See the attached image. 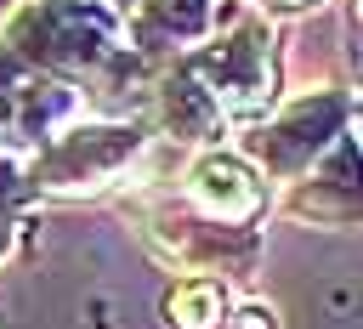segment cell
I'll list each match as a JSON object with an SVG mask.
<instances>
[{"label": "cell", "instance_id": "obj_9", "mask_svg": "<svg viewBox=\"0 0 363 329\" xmlns=\"http://www.w3.org/2000/svg\"><path fill=\"white\" fill-rule=\"evenodd\" d=\"M6 238H11V210H6V187H0V250H6Z\"/></svg>", "mask_w": 363, "mask_h": 329}, {"label": "cell", "instance_id": "obj_4", "mask_svg": "<svg viewBox=\"0 0 363 329\" xmlns=\"http://www.w3.org/2000/svg\"><path fill=\"white\" fill-rule=\"evenodd\" d=\"M187 199H193V210H204L210 221H250L255 210H261V182H255V170L244 164V159H233V153H204L193 170H187Z\"/></svg>", "mask_w": 363, "mask_h": 329}, {"label": "cell", "instance_id": "obj_11", "mask_svg": "<svg viewBox=\"0 0 363 329\" xmlns=\"http://www.w3.org/2000/svg\"><path fill=\"white\" fill-rule=\"evenodd\" d=\"M51 6H102V0H51Z\"/></svg>", "mask_w": 363, "mask_h": 329}, {"label": "cell", "instance_id": "obj_12", "mask_svg": "<svg viewBox=\"0 0 363 329\" xmlns=\"http://www.w3.org/2000/svg\"><path fill=\"white\" fill-rule=\"evenodd\" d=\"M113 6H142V0H113Z\"/></svg>", "mask_w": 363, "mask_h": 329}, {"label": "cell", "instance_id": "obj_2", "mask_svg": "<svg viewBox=\"0 0 363 329\" xmlns=\"http://www.w3.org/2000/svg\"><path fill=\"white\" fill-rule=\"evenodd\" d=\"M142 130L136 125H68L62 136H51V147L34 159L28 182L40 193H91L108 187L136 153H142Z\"/></svg>", "mask_w": 363, "mask_h": 329}, {"label": "cell", "instance_id": "obj_5", "mask_svg": "<svg viewBox=\"0 0 363 329\" xmlns=\"http://www.w3.org/2000/svg\"><path fill=\"white\" fill-rule=\"evenodd\" d=\"M210 28V0H142L136 6V34L147 51L159 45H193Z\"/></svg>", "mask_w": 363, "mask_h": 329}, {"label": "cell", "instance_id": "obj_7", "mask_svg": "<svg viewBox=\"0 0 363 329\" xmlns=\"http://www.w3.org/2000/svg\"><path fill=\"white\" fill-rule=\"evenodd\" d=\"M216 318H221V289L216 284L193 278V284L170 289V323L176 329H216Z\"/></svg>", "mask_w": 363, "mask_h": 329}, {"label": "cell", "instance_id": "obj_1", "mask_svg": "<svg viewBox=\"0 0 363 329\" xmlns=\"http://www.w3.org/2000/svg\"><path fill=\"white\" fill-rule=\"evenodd\" d=\"M11 51L23 62H45L57 74H102L119 62V23L108 6H28L11 23Z\"/></svg>", "mask_w": 363, "mask_h": 329}, {"label": "cell", "instance_id": "obj_10", "mask_svg": "<svg viewBox=\"0 0 363 329\" xmlns=\"http://www.w3.org/2000/svg\"><path fill=\"white\" fill-rule=\"evenodd\" d=\"M272 6H289V11H301V6H312V0H272Z\"/></svg>", "mask_w": 363, "mask_h": 329}, {"label": "cell", "instance_id": "obj_13", "mask_svg": "<svg viewBox=\"0 0 363 329\" xmlns=\"http://www.w3.org/2000/svg\"><path fill=\"white\" fill-rule=\"evenodd\" d=\"M0 11H6V0H0Z\"/></svg>", "mask_w": 363, "mask_h": 329}, {"label": "cell", "instance_id": "obj_3", "mask_svg": "<svg viewBox=\"0 0 363 329\" xmlns=\"http://www.w3.org/2000/svg\"><path fill=\"white\" fill-rule=\"evenodd\" d=\"M193 68L204 74V91H210L216 102H233V108L261 102L267 85H272V45H267V28L250 23V28H238V34L216 40V45H204V51L193 57Z\"/></svg>", "mask_w": 363, "mask_h": 329}, {"label": "cell", "instance_id": "obj_6", "mask_svg": "<svg viewBox=\"0 0 363 329\" xmlns=\"http://www.w3.org/2000/svg\"><path fill=\"white\" fill-rule=\"evenodd\" d=\"M159 108H164V125H170L176 136H193V142L216 136V125H221V102H216L204 85H193L187 74H170V79L159 85Z\"/></svg>", "mask_w": 363, "mask_h": 329}, {"label": "cell", "instance_id": "obj_8", "mask_svg": "<svg viewBox=\"0 0 363 329\" xmlns=\"http://www.w3.org/2000/svg\"><path fill=\"white\" fill-rule=\"evenodd\" d=\"M238 323L233 329H272V312H261V306H244V312H233Z\"/></svg>", "mask_w": 363, "mask_h": 329}]
</instances>
